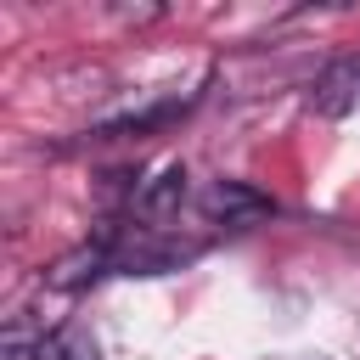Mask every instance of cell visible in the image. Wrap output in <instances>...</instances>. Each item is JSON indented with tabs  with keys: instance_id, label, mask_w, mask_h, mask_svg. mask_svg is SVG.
<instances>
[{
	"instance_id": "3",
	"label": "cell",
	"mask_w": 360,
	"mask_h": 360,
	"mask_svg": "<svg viewBox=\"0 0 360 360\" xmlns=\"http://www.w3.org/2000/svg\"><path fill=\"white\" fill-rule=\"evenodd\" d=\"M129 208H135L141 219H152V225L174 219V214L186 208V169H180V163H169V169H158L152 180H141V186H135V197H129Z\"/></svg>"
},
{
	"instance_id": "2",
	"label": "cell",
	"mask_w": 360,
	"mask_h": 360,
	"mask_svg": "<svg viewBox=\"0 0 360 360\" xmlns=\"http://www.w3.org/2000/svg\"><path fill=\"white\" fill-rule=\"evenodd\" d=\"M309 107L321 118H343L360 107V56H338L315 73V90H309Z\"/></svg>"
},
{
	"instance_id": "1",
	"label": "cell",
	"mask_w": 360,
	"mask_h": 360,
	"mask_svg": "<svg viewBox=\"0 0 360 360\" xmlns=\"http://www.w3.org/2000/svg\"><path fill=\"white\" fill-rule=\"evenodd\" d=\"M197 208H202L214 225H259V219L276 214V202H270L259 186H248V180H214V186L197 197Z\"/></svg>"
},
{
	"instance_id": "5",
	"label": "cell",
	"mask_w": 360,
	"mask_h": 360,
	"mask_svg": "<svg viewBox=\"0 0 360 360\" xmlns=\"http://www.w3.org/2000/svg\"><path fill=\"white\" fill-rule=\"evenodd\" d=\"M39 360H101V349H96L90 326L62 321L56 332H45V338H39Z\"/></svg>"
},
{
	"instance_id": "4",
	"label": "cell",
	"mask_w": 360,
	"mask_h": 360,
	"mask_svg": "<svg viewBox=\"0 0 360 360\" xmlns=\"http://www.w3.org/2000/svg\"><path fill=\"white\" fill-rule=\"evenodd\" d=\"M107 270H112V259H107V248L90 236L84 248L62 253V259L45 270V287H56V292H73V287H84V281H96V276H107Z\"/></svg>"
}]
</instances>
